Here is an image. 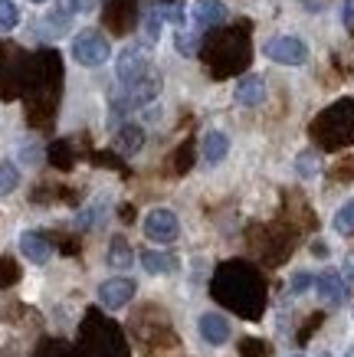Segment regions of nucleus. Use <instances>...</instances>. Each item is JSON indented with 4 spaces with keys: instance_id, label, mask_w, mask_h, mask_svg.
Instances as JSON below:
<instances>
[{
    "instance_id": "f257e3e1",
    "label": "nucleus",
    "mask_w": 354,
    "mask_h": 357,
    "mask_svg": "<svg viewBox=\"0 0 354 357\" xmlns=\"http://www.w3.org/2000/svg\"><path fill=\"white\" fill-rule=\"evenodd\" d=\"M73 59L79 66L96 69V66H102V63H108V59H112V43L105 40V33H98V30L75 33V40H73Z\"/></svg>"
},
{
    "instance_id": "f03ea898",
    "label": "nucleus",
    "mask_w": 354,
    "mask_h": 357,
    "mask_svg": "<svg viewBox=\"0 0 354 357\" xmlns=\"http://www.w3.org/2000/svg\"><path fill=\"white\" fill-rule=\"evenodd\" d=\"M263 56H269L272 63L282 66H302L309 59V46L295 40V36H269L263 43Z\"/></svg>"
},
{
    "instance_id": "7ed1b4c3",
    "label": "nucleus",
    "mask_w": 354,
    "mask_h": 357,
    "mask_svg": "<svg viewBox=\"0 0 354 357\" xmlns=\"http://www.w3.org/2000/svg\"><path fill=\"white\" fill-rule=\"evenodd\" d=\"M145 73H148V50H145L141 43L125 46V50L115 56V76H118V82H121V86L138 82Z\"/></svg>"
},
{
    "instance_id": "20e7f679",
    "label": "nucleus",
    "mask_w": 354,
    "mask_h": 357,
    "mask_svg": "<svg viewBox=\"0 0 354 357\" xmlns=\"http://www.w3.org/2000/svg\"><path fill=\"white\" fill-rule=\"evenodd\" d=\"M181 233V223H177V213L168 210V206H158L145 217V236L154 239V243H174Z\"/></svg>"
},
{
    "instance_id": "39448f33",
    "label": "nucleus",
    "mask_w": 354,
    "mask_h": 357,
    "mask_svg": "<svg viewBox=\"0 0 354 357\" xmlns=\"http://www.w3.org/2000/svg\"><path fill=\"white\" fill-rule=\"evenodd\" d=\"M135 292H138L135 282L125 279V275H115V279H108L98 285V302L105 305V308H112V312H118V308H125V305L135 298Z\"/></svg>"
},
{
    "instance_id": "423d86ee",
    "label": "nucleus",
    "mask_w": 354,
    "mask_h": 357,
    "mask_svg": "<svg viewBox=\"0 0 354 357\" xmlns=\"http://www.w3.org/2000/svg\"><path fill=\"white\" fill-rule=\"evenodd\" d=\"M125 89H128V92H125V98L118 102V109L121 112L138 109V105H148L151 98L161 92V79H158V73H145L138 82H131V86H125Z\"/></svg>"
},
{
    "instance_id": "0eeeda50",
    "label": "nucleus",
    "mask_w": 354,
    "mask_h": 357,
    "mask_svg": "<svg viewBox=\"0 0 354 357\" xmlns=\"http://www.w3.org/2000/svg\"><path fill=\"white\" fill-rule=\"evenodd\" d=\"M315 289H318V298L328 305H341L348 298V285H344V275L341 272H322L315 279Z\"/></svg>"
},
{
    "instance_id": "6e6552de",
    "label": "nucleus",
    "mask_w": 354,
    "mask_h": 357,
    "mask_svg": "<svg viewBox=\"0 0 354 357\" xmlns=\"http://www.w3.org/2000/svg\"><path fill=\"white\" fill-rule=\"evenodd\" d=\"M20 252L27 256L30 262H36V266H43V262H50V256H53V243L43 236V233H20Z\"/></svg>"
},
{
    "instance_id": "1a4fd4ad",
    "label": "nucleus",
    "mask_w": 354,
    "mask_h": 357,
    "mask_svg": "<svg viewBox=\"0 0 354 357\" xmlns=\"http://www.w3.org/2000/svg\"><path fill=\"white\" fill-rule=\"evenodd\" d=\"M191 20L197 26H214L226 20V3L223 0H193L191 3Z\"/></svg>"
},
{
    "instance_id": "9d476101",
    "label": "nucleus",
    "mask_w": 354,
    "mask_h": 357,
    "mask_svg": "<svg viewBox=\"0 0 354 357\" xmlns=\"http://www.w3.org/2000/svg\"><path fill=\"white\" fill-rule=\"evenodd\" d=\"M197 328H200V337H204L207 344H226V337H230V321L216 312L200 314Z\"/></svg>"
},
{
    "instance_id": "9b49d317",
    "label": "nucleus",
    "mask_w": 354,
    "mask_h": 357,
    "mask_svg": "<svg viewBox=\"0 0 354 357\" xmlns=\"http://www.w3.org/2000/svg\"><path fill=\"white\" fill-rule=\"evenodd\" d=\"M200 154H204L207 164L226 161V154H230V138H226L223 131H207L204 141H200Z\"/></svg>"
},
{
    "instance_id": "f8f14e48",
    "label": "nucleus",
    "mask_w": 354,
    "mask_h": 357,
    "mask_svg": "<svg viewBox=\"0 0 354 357\" xmlns=\"http://www.w3.org/2000/svg\"><path fill=\"white\" fill-rule=\"evenodd\" d=\"M236 102H239V105H249V109H253V105H263V102H266V82L259 76H246L236 86Z\"/></svg>"
},
{
    "instance_id": "ddd939ff",
    "label": "nucleus",
    "mask_w": 354,
    "mask_h": 357,
    "mask_svg": "<svg viewBox=\"0 0 354 357\" xmlns=\"http://www.w3.org/2000/svg\"><path fill=\"white\" fill-rule=\"evenodd\" d=\"M141 144H145V131L138 128V125H121L115 135V148L121 154H135L141 151Z\"/></svg>"
},
{
    "instance_id": "4468645a",
    "label": "nucleus",
    "mask_w": 354,
    "mask_h": 357,
    "mask_svg": "<svg viewBox=\"0 0 354 357\" xmlns=\"http://www.w3.org/2000/svg\"><path fill=\"white\" fill-rule=\"evenodd\" d=\"M141 266H145V272H151V275H168V272L174 269V256L145 249V252H141Z\"/></svg>"
},
{
    "instance_id": "2eb2a0df",
    "label": "nucleus",
    "mask_w": 354,
    "mask_h": 357,
    "mask_svg": "<svg viewBox=\"0 0 354 357\" xmlns=\"http://www.w3.org/2000/svg\"><path fill=\"white\" fill-rule=\"evenodd\" d=\"M131 262H135L131 246L121 236H115V239H112V246H108V266H112V269H128Z\"/></svg>"
},
{
    "instance_id": "dca6fc26",
    "label": "nucleus",
    "mask_w": 354,
    "mask_h": 357,
    "mask_svg": "<svg viewBox=\"0 0 354 357\" xmlns=\"http://www.w3.org/2000/svg\"><path fill=\"white\" fill-rule=\"evenodd\" d=\"M17 187H20V171H17V164L0 161V197L13 194Z\"/></svg>"
},
{
    "instance_id": "f3484780",
    "label": "nucleus",
    "mask_w": 354,
    "mask_h": 357,
    "mask_svg": "<svg viewBox=\"0 0 354 357\" xmlns=\"http://www.w3.org/2000/svg\"><path fill=\"white\" fill-rule=\"evenodd\" d=\"M334 229H338L341 236H354V197L348 204H341V210L334 213Z\"/></svg>"
},
{
    "instance_id": "a211bd4d",
    "label": "nucleus",
    "mask_w": 354,
    "mask_h": 357,
    "mask_svg": "<svg viewBox=\"0 0 354 357\" xmlns=\"http://www.w3.org/2000/svg\"><path fill=\"white\" fill-rule=\"evenodd\" d=\"M20 23V10L13 0H0V33H10Z\"/></svg>"
},
{
    "instance_id": "6ab92c4d",
    "label": "nucleus",
    "mask_w": 354,
    "mask_h": 357,
    "mask_svg": "<svg viewBox=\"0 0 354 357\" xmlns=\"http://www.w3.org/2000/svg\"><path fill=\"white\" fill-rule=\"evenodd\" d=\"M299 174L302 177H315V174H318V161H315V154H299Z\"/></svg>"
},
{
    "instance_id": "aec40b11",
    "label": "nucleus",
    "mask_w": 354,
    "mask_h": 357,
    "mask_svg": "<svg viewBox=\"0 0 354 357\" xmlns=\"http://www.w3.org/2000/svg\"><path fill=\"white\" fill-rule=\"evenodd\" d=\"M174 43H177V50H181L184 56H193V50H197V43H193V36L191 33H177V36H174Z\"/></svg>"
},
{
    "instance_id": "412c9836",
    "label": "nucleus",
    "mask_w": 354,
    "mask_h": 357,
    "mask_svg": "<svg viewBox=\"0 0 354 357\" xmlns=\"http://www.w3.org/2000/svg\"><path fill=\"white\" fill-rule=\"evenodd\" d=\"M311 275L309 272H295V279H292V292H305V289H311Z\"/></svg>"
},
{
    "instance_id": "4be33fe9",
    "label": "nucleus",
    "mask_w": 354,
    "mask_h": 357,
    "mask_svg": "<svg viewBox=\"0 0 354 357\" xmlns=\"http://www.w3.org/2000/svg\"><path fill=\"white\" fill-rule=\"evenodd\" d=\"M341 20H344V30L354 33V0H344V7H341Z\"/></svg>"
},
{
    "instance_id": "5701e85b",
    "label": "nucleus",
    "mask_w": 354,
    "mask_h": 357,
    "mask_svg": "<svg viewBox=\"0 0 354 357\" xmlns=\"http://www.w3.org/2000/svg\"><path fill=\"white\" fill-rule=\"evenodd\" d=\"M341 272H344V279H348V282H354V252H348V256H344Z\"/></svg>"
},
{
    "instance_id": "b1692460",
    "label": "nucleus",
    "mask_w": 354,
    "mask_h": 357,
    "mask_svg": "<svg viewBox=\"0 0 354 357\" xmlns=\"http://www.w3.org/2000/svg\"><path fill=\"white\" fill-rule=\"evenodd\" d=\"M344 357H354V347H351V351H344Z\"/></svg>"
},
{
    "instance_id": "393cba45",
    "label": "nucleus",
    "mask_w": 354,
    "mask_h": 357,
    "mask_svg": "<svg viewBox=\"0 0 354 357\" xmlns=\"http://www.w3.org/2000/svg\"><path fill=\"white\" fill-rule=\"evenodd\" d=\"M30 3H46V0H30Z\"/></svg>"
}]
</instances>
